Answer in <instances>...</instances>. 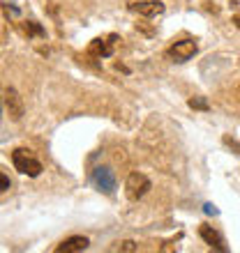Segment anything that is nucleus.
Masks as SVG:
<instances>
[{
  "instance_id": "nucleus-1",
  "label": "nucleus",
  "mask_w": 240,
  "mask_h": 253,
  "mask_svg": "<svg viewBox=\"0 0 240 253\" xmlns=\"http://www.w3.org/2000/svg\"><path fill=\"white\" fill-rule=\"evenodd\" d=\"M12 164L21 175H28V177H37L42 173V164L30 154V150H23V147H16L12 152Z\"/></svg>"
},
{
  "instance_id": "nucleus-2",
  "label": "nucleus",
  "mask_w": 240,
  "mask_h": 253,
  "mask_svg": "<svg viewBox=\"0 0 240 253\" xmlns=\"http://www.w3.org/2000/svg\"><path fill=\"white\" fill-rule=\"evenodd\" d=\"M150 191V180L143 173H132L125 182V193L129 200H139Z\"/></svg>"
},
{
  "instance_id": "nucleus-3",
  "label": "nucleus",
  "mask_w": 240,
  "mask_h": 253,
  "mask_svg": "<svg viewBox=\"0 0 240 253\" xmlns=\"http://www.w3.org/2000/svg\"><path fill=\"white\" fill-rule=\"evenodd\" d=\"M90 180H93L95 189L102 193H114L116 189V175L111 168L107 166H100V168H95L93 175H90Z\"/></svg>"
},
{
  "instance_id": "nucleus-4",
  "label": "nucleus",
  "mask_w": 240,
  "mask_h": 253,
  "mask_svg": "<svg viewBox=\"0 0 240 253\" xmlns=\"http://www.w3.org/2000/svg\"><path fill=\"white\" fill-rule=\"evenodd\" d=\"M196 51H199L196 42L194 40H182V42H176L167 53H169V58H171L174 62H187V60H192Z\"/></svg>"
},
{
  "instance_id": "nucleus-5",
  "label": "nucleus",
  "mask_w": 240,
  "mask_h": 253,
  "mask_svg": "<svg viewBox=\"0 0 240 253\" xmlns=\"http://www.w3.org/2000/svg\"><path fill=\"white\" fill-rule=\"evenodd\" d=\"M129 12L141 14V16H146V19H155V16L164 14V2H160V0H139V2H129Z\"/></svg>"
},
{
  "instance_id": "nucleus-6",
  "label": "nucleus",
  "mask_w": 240,
  "mask_h": 253,
  "mask_svg": "<svg viewBox=\"0 0 240 253\" xmlns=\"http://www.w3.org/2000/svg\"><path fill=\"white\" fill-rule=\"evenodd\" d=\"M116 40H118L116 35L107 37V40H102V37L93 40L90 46H88V55H93V58H109V55H114V42Z\"/></svg>"
},
{
  "instance_id": "nucleus-7",
  "label": "nucleus",
  "mask_w": 240,
  "mask_h": 253,
  "mask_svg": "<svg viewBox=\"0 0 240 253\" xmlns=\"http://www.w3.org/2000/svg\"><path fill=\"white\" fill-rule=\"evenodd\" d=\"M199 235H201V240L206 242V244H210L213 249H217V251H227V244H224V237H222L217 230H215L213 226H201V230H199Z\"/></svg>"
},
{
  "instance_id": "nucleus-8",
  "label": "nucleus",
  "mask_w": 240,
  "mask_h": 253,
  "mask_svg": "<svg viewBox=\"0 0 240 253\" xmlns=\"http://www.w3.org/2000/svg\"><path fill=\"white\" fill-rule=\"evenodd\" d=\"M5 106L12 115V120H19L21 115H23V104H21V97L16 94V90L12 87H7L5 90Z\"/></svg>"
},
{
  "instance_id": "nucleus-9",
  "label": "nucleus",
  "mask_w": 240,
  "mask_h": 253,
  "mask_svg": "<svg viewBox=\"0 0 240 253\" xmlns=\"http://www.w3.org/2000/svg\"><path fill=\"white\" fill-rule=\"evenodd\" d=\"M88 244H90V242H88L86 237H69V240L62 242L56 251L58 253H79V251H86Z\"/></svg>"
},
{
  "instance_id": "nucleus-10",
  "label": "nucleus",
  "mask_w": 240,
  "mask_h": 253,
  "mask_svg": "<svg viewBox=\"0 0 240 253\" xmlns=\"http://www.w3.org/2000/svg\"><path fill=\"white\" fill-rule=\"evenodd\" d=\"M189 106L199 108V111H208V101L203 97H194V99H189Z\"/></svg>"
},
{
  "instance_id": "nucleus-11",
  "label": "nucleus",
  "mask_w": 240,
  "mask_h": 253,
  "mask_svg": "<svg viewBox=\"0 0 240 253\" xmlns=\"http://www.w3.org/2000/svg\"><path fill=\"white\" fill-rule=\"evenodd\" d=\"M26 33H28V35H44V30H42V28L37 26L35 21H30V23L26 26Z\"/></svg>"
},
{
  "instance_id": "nucleus-12",
  "label": "nucleus",
  "mask_w": 240,
  "mask_h": 253,
  "mask_svg": "<svg viewBox=\"0 0 240 253\" xmlns=\"http://www.w3.org/2000/svg\"><path fill=\"white\" fill-rule=\"evenodd\" d=\"M203 212H206V214H213V216H215V214H220V210H217L215 205H210V203H206V205H203Z\"/></svg>"
},
{
  "instance_id": "nucleus-13",
  "label": "nucleus",
  "mask_w": 240,
  "mask_h": 253,
  "mask_svg": "<svg viewBox=\"0 0 240 253\" xmlns=\"http://www.w3.org/2000/svg\"><path fill=\"white\" fill-rule=\"evenodd\" d=\"M120 251H136V247H134V242H122V244H120Z\"/></svg>"
},
{
  "instance_id": "nucleus-14",
  "label": "nucleus",
  "mask_w": 240,
  "mask_h": 253,
  "mask_svg": "<svg viewBox=\"0 0 240 253\" xmlns=\"http://www.w3.org/2000/svg\"><path fill=\"white\" fill-rule=\"evenodd\" d=\"M0 184H2V191H7V189H9V180H7V175H5V173L0 175Z\"/></svg>"
},
{
  "instance_id": "nucleus-15",
  "label": "nucleus",
  "mask_w": 240,
  "mask_h": 253,
  "mask_svg": "<svg viewBox=\"0 0 240 253\" xmlns=\"http://www.w3.org/2000/svg\"><path fill=\"white\" fill-rule=\"evenodd\" d=\"M236 23H238V28H240V16H236Z\"/></svg>"
}]
</instances>
